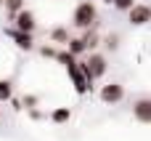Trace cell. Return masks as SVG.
<instances>
[{"label":"cell","instance_id":"1","mask_svg":"<svg viewBox=\"0 0 151 141\" xmlns=\"http://www.w3.org/2000/svg\"><path fill=\"white\" fill-rule=\"evenodd\" d=\"M77 67H80V72L85 75V80L93 85L98 77L106 75V67H109V64H106V56H101V53H90L85 61H77Z\"/></svg>","mask_w":151,"mask_h":141},{"label":"cell","instance_id":"2","mask_svg":"<svg viewBox=\"0 0 151 141\" xmlns=\"http://www.w3.org/2000/svg\"><path fill=\"white\" fill-rule=\"evenodd\" d=\"M96 19H98V8H96L93 0H82V3L74 8V13H72V24H74L77 29H90V27L96 24Z\"/></svg>","mask_w":151,"mask_h":141},{"label":"cell","instance_id":"3","mask_svg":"<svg viewBox=\"0 0 151 141\" xmlns=\"http://www.w3.org/2000/svg\"><path fill=\"white\" fill-rule=\"evenodd\" d=\"M11 21H16L13 29H19V32H35V29H37V19H35V13L27 11V8L16 11V13L11 16Z\"/></svg>","mask_w":151,"mask_h":141},{"label":"cell","instance_id":"4","mask_svg":"<svg viewBox=\"0 0 151 141\" xmlns=\"http://www.w3.org/2000/svg\"><path fill=\"white\" fill-rule=\"evenodd\" d=\"M66 72H69V77H72V85H74V93H77V96H85V93L93 88V85L85 80V75L80 72L77 61H74V64H69V67H66Z\"/></svg>","mask_w":151,"mask_h":141},{"label":"cell","instance_id":"5","mask_svg":"<svg viewBox=\"0 0 151 141\" xmlns=\"http://www.w3.org/2000/svg\"><path fill=\"white\" fill-rule=\"evenodd\" d=\"M130 16V24L133 27H143L151 21V5H143V3H133V8L127 11Z\"/></svg>","mask_w":151,"mask_h":141},{"label":"cell","instance_id":"6","mask_svg":"<svg viewBox=\"0 0 151 141\" xmlns=\"http://www.w3.org/2000/svg\"><path fill=\"white\" fill-rule=\"evenodd\" d=\"M98 96H101L104 104H119V101L125 99V88H122L119 83H109V85H104V88L98 91Z\"/></svg>","mask_w":151,"mask_h":141},{"label":"cell","instance_id":"7","mask_svg":"<svg viewBox=\"0 0 151 141\" xmlns=\"http://www.w3.org/2000/svg\"><path fill=\"white\" fill-rule=\"evenodd\" d=\"M5 35L16 43V48L21 51H32L35 48V32H19V29H5Z\"/></svg>","mask_w":151,"mask_h":141},{"label":"cell","instance_id":"8","mask_svg":"<svg viewBox=\"0 0 151 141\" xmlns=\"http://www.w3.org/2000/svg\"><path fill=\"white\" fill-rule=\"evenodd\" d=\"M133 117L143 125H151V99H138L133 104Z\"/></svg>","mask_w":151,"mask_h":141},{"label":"cell","instance_id":"9","mask_svg":"<svg viewBox=\"0 0 151 141\" xmlns=\"http://www.w3.org/2000/svg\"><path fill=\"white\" fill-rule=\"evenodd\" d=\"M66 51H69L72 56H82V53H85V43H82V37H69V40H66Z\"/></svg>","mask_w":151,"mask_h":141},{"label":"cell","instance_id":"10","mask_svg":"<svg viewBox=\"0 0 151 141\" xmlns=\"http://www.w3.org/2000/svg\"><path fill=\"white\" fill-rule=\"evenodd\" d=\"M69 117H72V109H69V107H58V109H53V112H50V123H56V125L66 123Z\"/></svg>","mask_w":151,"mask_h":141},{"label":"cell","instance_id":"11","mask_svg":"<svg viewBox=\"0 0 151 141\" xmlns=\"http://www.w3.org/2000/svg\"><path fill=\"white\" fill-rule=\"evenodd\" d=\"M82 32H85V35H82V43H85V51H93V48H96V45L101 43V40H98V35L93 32V27H90V29H82Z\"/></svg>","mask_w":151,"mask_h":141},{"label":"cell","instance_id":"12","mask_svg":"<svg viewBox=\"0 0 151 141\" xmlns=\"http://www.w3.org/2000/svg\"><path fill=\"white\" fill-rule=\"evenodd\" d=\"M48 37H50V43H66V40H69V32H66L64 27H53V29L48 32Z\"/></svg>","mask_w":151,"mask_h":141},{"label":"cell","instance_id":"13","mask_svg":"<svg viewBox=\"0 0 151 141\" xmlns=\"http://www.w3.org/2000/svg\"><path fill=\"white\" fill-rule=\"evenodd\" d=\"M13 99V85L11 80H0V101H11Z\"/></svg>","mask_w":151,"mask_h":141},{"label":"cell","instance_id":"14","mask_svg":"<svg viewBox=\"0 0 151 141\" xmlns=\"http://www.w3.org/2000/svg\"><path fill=\"white\" fill-rule=\"evenodd\" d=\"M58 64H64V67H69V64H74L77 61V56H72L69 51H56V56H53Z\"/></svg>","mask_w":151,"mask_h":141},{"label":"cell","instance_id":"15","mask_svg":"<svg viewBox=\"0 0 151 141\" xmlns=\"http://www.w3.org/2000/svg\"><path fill=\"white\" fill-rule=\"evenodd\" d=\"M3 5H5V11H8V16H13L16 11H21V8H24V0H5Z\"/></svg>","mask_w":151,"mask_h":141},{"label":"cell","instance_id":"16","mask_svg":"<svg viewBox=\"0 0 151 141\" xmlns=\"http://www.w3.org/2000/svg\"><path fill=\"white\" fill-rule=\"evenodd\" d=\"M133 3H135V0H111V5H114L117 11H125V13L133 8Z\"/></svg>","mask_w":151,"mask_h":141},{"label":"cell","instance_id":"17","mask_svg":"<svg viewBox=\"0 0 151 141\" xmlns=\"http://www.w3.org/2000/svg\"><path fill=\"white\" fill-rule=\"evenodd\" d=\"M104 45H106L109 51H117V48H119V37H117V35H109V37L104 40Z\"/></svg>","mask_w":151,"mask_h":141},{"label":"cell","instance_id":"18","mask_svg":"<svg viewBox=\"0 0 151 141\" xmlns=\"http://www.w3.org/2000/svg\"><path fill=\"white\" fill-rule=\"evenodd\" d=\"M40 53H42L45 59H53V56H56V48H53V45H42V48H40Z\"/></svg>","mask_w":151,"mask_h":141},{"label":"cell","instance_id":"19","mask_svg":"<svg viewBox=\"0 0 151 141\" xmlns=\"http://www.w3.org/2000/svg\"><path fill=\"white\" fill-rule=\"evenodd\" d=\"M37 104V96H24V107H35Z\"/></svg>","mask_w":151,"mask_h":141},{"label":"cell","instance_id":"20","mask_svg":"<svg viewBox=\"0 0 151 141\" xmlns=\"http://www.w3.org/2000/svg\"><path fill=\"white\" fill-rule=\"evenodd\" d=\"M104 3H111V0H104Z\"/></svg>","mask_w":151,"mask_h":141},{"label":"cell","instance_id":"21","mask_svg":"<svg viewBox=\"0 0 151 141\" xmlns=\"http://www.w3.org/2000/svg\"><path fill=\"white\" fill-rule=\"evenodd\" d=\"M3 3H5V0H0V5H3Z\"/></svg>","mask_w":151,"mask_h":141}]
</instances>
